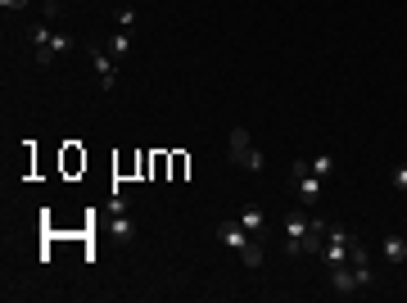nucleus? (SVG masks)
I'll use <instances>...</instances> for the list:
<instances>
[{
	"label": "nucleus",
	"instance_id": "f257e3e1",
	"mask_svg": "<svg viewBox=\"0 0 407 303\" xmlns=\"http://www.w3.org/2000/svg\"><path fill=\"white\" fill-rule=\"evenodd\" d=\"M326 231H330L326 218H317L313 209H308V213H285V254H290V258L317 254V258H321Z\"/></svg>",
	"mask_w": 407,
	"mask_h": 303
},
{
	"label": "nucleus",
	"instance_id": "f03ea898",
	"mask_svg": "<svg viewBox=\"0 0 407 303\" xmlns=\"http://www.w3.org/2000/svg\"><path fill=\"white\" fill-rule=\"evenodd\" d=\"M73 50V37L68 32H50L46 23L41 27H32V59L37 63H55V59H63Z\"/></svg>",
	"mask_w": 407,
	"mask_h": 303
},
{
	"label": "nucleus",
	"instance_id": "7ed1b4c3",
	"mask_svg": "<svg viewBox=\"0 0 407 303\" xmlns=\"http://www.w3.org/2000/svg\"><path fill=\"white\" fill-rule=\"evenodd\" d=\"M249 235H253V231H244L240 222H222V226H218V240L231 245L235 254L244 258V267H263V254H258V245H253Z\"/></svg>",
	"mask_w": 407,
	"mask_h": 303
},
{
	"label": "nucleus",
	"instance_id": "20e7f679",
	"mask_svg": "<svg viewBox=\"0 0 407 303\" xmlns=\"http://www.w3.org/2000/svg\"><path fill=\"white\" fill-rule=\"evenodd\" d=\"M290 177H294V190H299V199H303L308 209H317V204H321V177L313 172V159H294Z\"/></svg>",
	"mask_w": 407,
	"mask_h": 303
},
{
	"label": "nucleus",
	"instance_id": "39448f33",
	"mask_svg": "<svg viewBox=\"0 0 407 303\" xmlns=\"http://www.w3.org/2000/svg\"><path fill=\"white\" fill-rule=\"evenodd\" d=\"M358 235L349 231V226H330L326 231V245H321V258H326V267H335V263H349V249Z\"/></svg>",
	"mask_w": 407,
	"mask_h": 303
},
{
	"label": "nucleus",
	"instance_id": "423d86ee",
	"mask_svg": "<svg viewBox=\"0 0 407 303\" xmlns=\"http://www.w3.org/2000/svg\"><path fill=\"white\" fill-rule=\"evenodd\" d=\"M231 163L235 168H249V172H263V154L253 149V140H249L244 127H235V132H231Z\"/></svg>",
	"mask_w": 407,
	"mask_h": 303
},
{
	"label": "nucleus",
	"instance_id": "0eeeda50",
	"mask_svg": "<svg viewBox=\"0 0 407 303\" xmlns=\"http://www.w3.org/2000/svg\"><path fill=\"white\" fill-rule=\"evenodd\" d=\"M87 55H91V63H95V73H100V91H113V86H118V63H113V55H109V46H104V41H91Z\"/></svg>",
	"mask_w": 407,
	"mask_h": 303
},
{
	"label": "nucleus",
	"instance_id": "6e6552de",
	"mask_svg": "<svg viewBox=\"0 0 407 303\" xmlns=\"http://www.w3.org/2000/svg\"><path fill=\"white\" fill-rule=\"evenodd\" d=\"M330 290H335L339 299H353V295H358V276H353V263H335V267H330Z\"/></svg>",
	"mask_w": 407,
	"mask_h": 303
},
{
	"label": "nucleus",
	"instance_id": "1a4fd4ad",
	"mask_svg": "<svg viewBox=\"0 0 407 303\" xmlns=\"http://www.w3.org/2000/svg\"><path fill=\"white\" fill-rule=\"evenodd\" d=\"M109 231L118 235V245H132L136 240V226H132V218H127V209L123 213H109Z\"/></svg>",
	"mask_w": 407,
	"mask_h": 303
},
{
	"label": "nucleus",
	"instance_id": "9d476101",
	"mask_svg": "<svg viewBox=\"0 0 407 303\" xmlns=\"http://www.w3.org/2000/svg\"><path fill=\"white\" fill-rule=\"evenodd\" d=\"M380 249H384V258H389V263H403V258H407V240H403L399 231H389V235H384Z\"/></svg>",
	"mask_w": 407,
	"mask_h": 303
},
{
	"label": "nucleus",
	"instance_id": "9b49d317",
	"mask_svg": "<svg viewBox=\"0 0 407 303\" xmlns=\"http://www.w3.org/2000/svg\"><path fill=\"white\" fill-rule=\"evenodd\" d=\"M104 46H109V55H113V59H127V50H132V32H123V27H118L113 37L104 41Z\"/></svg>",
	"mask_w": 407,
	"mask_h": 303
},
{
	"label": "nucleus",
	"instance_id": "f8f14e48",
	"mask_svg": "<svg viewBox=\"0 0 407 303\" xmlns=\"http://www.w3.org/2000/svg\"><path fill=\"white\" fill-rule=\"evenodd\" d=\"M240 226H244V231H263V213L253 209V204H244V209H240Z\"/></svg>",
	"mask_w": 407,
	"mask_h": 303
},
{
	"label": "nucleus",
	"instance_id": "ddd939ff",
	"mask_svg": "<svg viewBox=\"0 0 407 303\" xmlns=\"http://www.w3.org/2000/svg\"><path fill=\"white\" fill-rule=\"evenodd\" d=\"M313 172H317L321 181H326L330 172H335V154H317V159H313Z\"/></svg>",
	"mask_w": 407,
	"mask_h": 303
},
{
	"label": "nucleus",
	"instance_id": "4468645a",
	"mask_svg": "<svg viewBox=\"0 0 407 303\" xmlns=\"http://www.w3.org/2000/svg\"><path fill=\"white\" fill-rule=\"evenodd\" d=\"M118 27L132 32V27H136V9H118Z\"/></svg>",
	"mask_w": 407,
	"mask_h": 303
},
{
	"label": "nucleus",
	"instance_id": "2eb2a0df",
	"mask_svg": "<svg viewBox=\"0 0 407 303\" xmlns=\"http://www.w3.org/2000/svg\"><path fill=\"white\" fill-rule=\"evenodd\" d=\"M394 190H403V194H407V163L394 168Z\"/></svg>",
	"mask_w": 407,
	"mask_h": 303
},
{
	"label": "nucleus",
	"instance_id": "dca6fc26",
	"mask_svg": "<svg viewBox=\"0 0 407 303\" xmlns=\"http://www.w3.org/2000/svg\"><path fill=\"white\" fill-rule=\"evenodd\" d=\"M23 5H27V0H0V9H5V14H18Z\"/></svg>",
	"mask_w": 407,
	"mask_h": 303
},
{
	"label": "nucleus",
	"instance_id": "f3484780",
	"mask_svg": "<svg viewBox=\"0 0 407 303\" xmlns=\"http://www.w3.org/2000/svg\"><path fill=\"white\" fill-rule=\"evenodd\" d=\"M59 9H63V0H46V23H50V18L59 14Z\"/></svg>",
	"mask_w": 407,
	"mask_h": 303
}]
</instances>
